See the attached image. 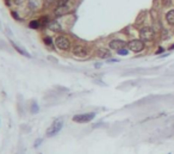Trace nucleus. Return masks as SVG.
Wrapping results in <instances>:
<instances>
[{"label": "nucleus", "mask_w": 174, "mask_h": 154, "mask_svg": "<svg viewBox=\"0 0 174 154\" xmlns=\"http://www.w3.org/2000/svg\"><path fill=\"white\" fill-rule=\"evenodd\" d=\"M54 44L57 49H60V50H62V52L69 50L70 47H72V42H70L69 37H67L65 35H59V36H56L54 40Z\"/></svg>", "instance_id": "nucleus-1"}, {"label": "nucleus", "mask_w": 174, "mask_h": 154, "mask_svg": "<svg viewBox=\"0 0 174 154\" xmlns=\"http://www.w3.org/2000/svg\"><path fill=\"white\" fill-rule=\"evenodd\" d=\"M63 120L62 118H57V120H55L50 125H49V128L47 129V132H45V135H47V137H53L55 135H57L59 133L61 132V129L63 128Z\"/></svg>", "instance_id": "nucleus-2"}, {"label": "nucleus", "mask_w": 174, "mask_h": 154, "mask_svg": "<svg viewBox=\"0 0 174 154\" xmlns=\"http://www.w3.org/2000/svg\"><path fill=\"white\" fill-rule=\"evenodd\" d=\"M72 54L79 59H85L89 54V50L87 49V47L82 45V44H75L72 48Z\"/></svg>", "instance_id": "nucleus-3"}, {"label": "nucleus", "mask_w": 174, "mask_h": 154, "mask_svg": "<svg viewBox=\"0 0 174 154\" xmlns=\"http://www.w3.org/2000/svg\"><path fill=\"white\" fill-rule=\"evenodd\" d=\"M96 117L94 112H86V114H79L73 116V122L76 123H88V122L93 121V118Z\"/></svg>", "instance_id": "nucleus-4"}, {"label": "nucleus", "mask_w": 174, "mask_h": 154, "mask_svg": "<svg viewBox=\"0 0 174 154\" xmlns=\"http://www.w3.org/2000/svg\"><path fill=\"white\" fill-rule=\"evenodd\" d=\"M128 48L134 53H141L144 49V42L142 40H132L130 42H128Z\"/></svg>", "instance_id": "nucleus-5"}, {"label": "nucleus", "mask_w": 174, "mask_h": 154, "mask_svg": "<svg viewBox=\"0 0 174 154\" xmlns=\"http://www.w3.org/2000/svg\"><path fill=\"white\" fill-rule=\"evenodd\" d=\"M140 37L143 42H148V41H152L153 37H154V30L149 26H146V28H142L141 31H140Z\"/></svg>", "instance_id": "nucleus-6"}, {"label": "nucleus", "mask_w": 174, "mask_h": 154, "mask_svg": "<svg viewBox=\"0 0 174 154\" xmlns=\"http://www.w3.org/2000/svg\"><path fill=\"white\" fill-rule=\"evenodd\" d=\"M110 48L111 49H113V50H120V49H123V48H125L128 43L125 42V41H123V40H112V41H110Z\"/></svg>", "instance_id": "nucleus-7"}, {"label": "nucleus", "mask_w": 174, "mask_h": 154, "mask_svg": "<svg viewBox=\"0 0 174 154\" xmlns=\"http://www.w3.org/2000/svg\"><path fill=\"white\" fill-rule=\"evenodd\" d=\"M69 12V6L68 5H63V6H56V9L54 10L55 17H61L65 16Z\"/></svg>", "instance_id": "nucleus-8"}, {"label": "nucleus", "mask_w": 174, "mask_h": 154, "mask_svg": "<svg viewBox=\"0 0 174 154\" xmlns=\"http://www.w3.org/2000/svg\"><path fill=\"white\" fill-rule=\"evenodd\" d=\"M42 5V0H28V6L31 11H37Z\"/></svg>", "instance_id": "nucleus-9"}, {"label": "nucleus", "mask_w": 174, "mask_h": 154, "mask_svg": "<svg viewBox=\"0 0 174 154\" xmlns=\"http://www.w3.org/2000/svg\"><path fill=\"white\" fill-rule=\"evenodd\" d=\"M48 28L51 30V31H55V33H60L61 30H62V26H61V24L59 22H56V21H53V22H49L48 24Z\"/></svg>", "instance_id": "nucleus-10"}, {"label": "nucleus", "mask_w": 174, "mask_h": 154, "mask_svg": "<svg viewBox=\"0 0 174 154\" xmlns=\"http://www.w3.org/2000/svg\"><path fill=\"white\" fill-rule=\"evenodd\" d=\"M97 55L100 59H109L110 56H111V54H110V52L108 49H99L98 52H97Z\"/></svg>", "instance_id": "nucleus-11"}, {"label": "nucleus", "mask_w": 174, "mask_h": 154, "mask_svg": "<svg viewBox=\"0 0 174 154\" xmlns=\"http://www.w3.org/2000/svg\"><path fill=\"white\" fill-rule=\"evenodd\" d=\"M12 47L14 48V50H17L19 54H22V55H24V56H28V57H30V54L28 53V52H25L23 48H21L19 45H17V44L14 43V42H12Z\"/></svg>", "instance_id": "nucleus-12"}, {"label": "nucleus", "mask_w": 174, "mask_h": 154, "mask_svg": "<svg viewBox=\"0 0 174 154\" xmlns=\"http://www.w3.org/2000/svg\"><path fill=\"white\" fill-rule=\"evenodd\" d=\"M166 21H167L168 24L174 25V10H171V11L167 12V14H166Z\"/></svg>", "instance_id": "nucleus-13"}, {"label": "nucleus", "mask_w": 174, "mask_h": 154, "mask_svg": "<svg viewBox=\"0 0 174 154\" xmlns=\"http://www.w3.org/2000/svg\"><path fill=\"white\" fill-rule=\"evenodd\" d=\"M40 26H41V21L40 19H33V21H31V22L29 23V28L33 29V30L38 29Z\"/></svg>", "instance_id": "nucleus-14"}, {"label": "nucleus", "mask_w": 174, "mask_h": 154, "mask_svg": "<svg viewBox=\"0 0 174 154\" xmlns=\"http://www.w3.org/2000/svg\"><path fill=\"white\" fill-rule=\"evenodd\" d=\"M43 41H44V44H45L47 47H53V45H55V44H54V40H53L51 37H49V36L44 37Z\"/></svg>", "instance_id": "nucleus-15"}, {"label": "nucleus", "mask_w": 174, "mask_h": 154, "mask_svg": "<svg viewBox=\"0 0 174 154\" xmlns=\"http://www.w3.org/2000/svg\"><path fill=\"white\" fill-rule=\"evenodd\" d=\"M117 53H118V55L125 56V55H128V54H129V50H128L127 48H123V49H120V50H118Z\"/></svg>", "instance_id": "nucleus-16"}, {"label": "nucleus", "mask_w": 174, "mask_h": 154, "mask_svg": "<svg viewBox=\"0 0 174 154\" xmlns=\"http://www.w3.org/2000/svg\"><path fill=\"white\" fill-rule=\"evenodd\" d=\"M69 0H56V6H63V5H68Z\"/></svg>", "instance_id": "nucleus-17"}, {"label": "nucleus", "mask_w": 174, "mask_h": 154, "mask_svg": "<svg viewBox=\"0 0 174 154\" xmlns=\"http://www.w3.org/2000/svg\"><path fill=\"white\" fill-rule=\"evenodd\" d=\"M54 0H44V6H49Z\"/></svg>", "instance_id": "nucleus-18"}, {"label": "nucleus", "mask_w": 174, "mask_h": 154, "mask_svg": "<svg viewBox=\"0 0 174 154\" xmlns=\"http://www.w3.org/2000/svg\"><path fill=\"white\" fill-rule=\"evenodd\" d=\"M42 142V140H37V141H36V142H35V147H38V146H40V143Z\"/></svg>", "instance_id": "nucleus-19"}, {"label": "nucleus", "mask_w": 174, "mask_h": 154, "mask_svg": "<svg viewBox=\"0 0 174 154\" xmlns=\"http://www.w3.org/2000/svg\"><path fill=\"white\" fill-rule=\"evenodd\" d=\"M108 62H118V60H116V59H110V60H108Z\"/></svg>", "instance_id": "nucleus-20"}, {"label": "nucleus", "mask_w": 174, "mask_h": 154, "mask_svg": "<svg viewBox=\"0 0 174 154\" xmlns=\"http://www.w3.org/2000/svg\"><path fill=\"white\" fill-rule=\"evenodd\" d=\"M162 52H163V49H162V48H159V52H156V53H157V54H161Z\"/></svg>", "instance_id": "nucleus-21"}, {"label": "nucleus", "mask_w": 174, "mask_h": 154, "mask_svg": "<svg viewBox=\"0 0 174 154\" xmlns=\"http://www.w3.org/2000/svg\"><path fill=\"white\" fill-rule=\"evenodd\" d=\"M168 154H171V153H168Z\"/></svg>", "instance_id": "nucleus-22"}]
</instances>
